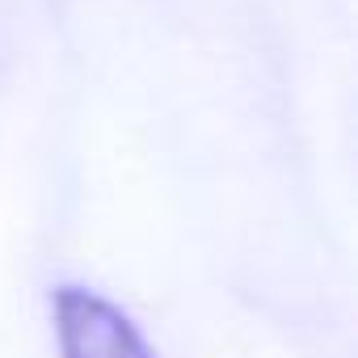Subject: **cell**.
Masks as SVG:
<instances>
[{"mask_svg":"<svg viewBox=\"0 0 358 358\" xmlns=\"http://www.w3.org/2000/svg\"><path fill=\"white\" fill-rule=\"evenodd\" d=\"M51 316L59 358H160L139 324L101 291L64 282L51 295Z\"/></svg>","mask_w":358,"mask_h":358,"instance_id":"cell-1","label":"cell"}]
</instances>
